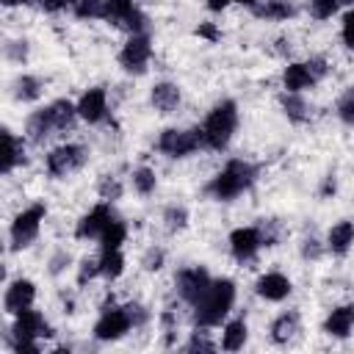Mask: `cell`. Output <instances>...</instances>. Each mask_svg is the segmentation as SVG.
<instances>
[{
	"label": "cell",
	"instance_id": "6da1fadb",
	"mask_svg": "<svg viewBox=\"0 0 354 354\" xmlns=\"http://www.w3.org/2000/svg\"><path fill=\"white\" fill-rule=\"evenodd\" d=\"M257 180V166L243 160V158H230L224 163V169L210 177V183L202 188L205 196L216 199V202H230L235 196H241L243 191H249Z\"/></svg>",
	"mask_w": 354,
	"mask_h": 354
},
{
	"label": "cell",
	"instance_id": "7a4b0ae2",
	"mask_svg": "<svg viewBox=\"0 0 354 354\" xmlns=\"http://www.w3.org/2000/svg\"><path fill=\"white\" fill-rule=\"evenodd\" d=\"M235 296H238V288L230 277H218L210 282L207 293L191 307L194 310V324L196 326H221V321H227L232 304H235Z\"/></svg>",
	"mask_w": 354,
	"mask_h": 354
},
{
	"label": "cell",
	"instance_id": "3957f363",
	"mask_svg": "<svg viewBox=\"0 0 354 354\" xmlns=\"http://www.w3.org/2000/svg\"><path fill=\"white\" fill-rule=\"evenodd\" d=\"M199 127H202V141H205L207 149H216V152L227 149L235 130H238V105H235V100L216 102Z\"/></svg>",
	"mask_w": 354,
	"mask_h": 354
},
{
	"label": "cell",
	"instance_id": "277c9868",
	"mask_svg": "<svg viewBox=\"0 0 354 354\" xmlns=\"http://www.w3.org/2000/svg\"><path fill=\"white\" fill-rule=\"evenodd\" d=\"M41 337H53V329L44 321V315L39 310H33V307L17 313L11 326H8V332H6V343L14 351H39L41 348L39 346Z\"/></svg>",
	"mask_w": 354,
	"mask_h": 354
},
{
	"label": "cell",
	"instance_id": "5b68a950",
	"mask_svg": "<svg viewBox=\"0 0 354 354\" xmlns=\"http://www.w3.org/2000/svg\"><path fill=\"white\" fill-rule=\"evenodd\" d=\"M88 155H91V149H88L86 144L66 141V144H58V147H53V149L47 152V158H44V169H47L50 177L64 180V177L80 171V169L88 163Z\"/></svg>",
	"mask_w": 354,
	"mask_h": 354
},
{
	"label": "cell",
	"instance_id": "8992f818",
	"mask_svg": "<svg viewBox=\"0 0 354 354\" xmlns=\"http://www.w3.org/2000/svg\"><path fill=\"white\" fill-rule=\"evenodd\" d=\"M47 216V207L41 202H33L28 205L25 210H19L8 227V243H11V252H22L28 246L36 243L39 232H41V221Z\"/></svg>",
	"mask_w": 354,
	"mask_h": 354
},
{
	"label": "cell",
	"instance_id": "52a82bcc",
	"mask_svg": "<svg viewBox=\"0 0 354 354\" xmlns=\"http://www.w3.org/2000/svg\"><path fill=\"white\" fill-rule=\"evenodd\" d=\"M155 147L166 158H188L205 147L202 127H166V130H160Z\"/></svg>",
	"mask_w": 354,
	"mask_h": 354
},
{
	"label": "cell",
	"instance_id": "ba28073f",
	"mask_svg": "<svg viewBox=\"0 0 354 354\" xmlns=\"http://www.w3.org/2000/svg\"><path fill=\"white\" fill-rule=\"evenodd\" d=\"M130 329H133V321H130V315H127V307H124V304L116 307L113 299H111V304H105L102 313H100V318L94 321L91 335H94L100 343H113V340H122Z\"/></svg>",
	"mask_w": 354,
	"mask_h": 354
},
{
	"label": "cell",
	"instance_id": "9c48e42d",
	"mask_svg": "<svg viewBox=\"0 0 354 354\" xmlns=\"http://www.w3.org/2000/svg\"><path fill=\"white\" fill-rule=\"evenodd\" d=\"M105 22L127 33H149V17L133 0H108Z\"/></svg>",
	"mask_w": 354,
	"mask_h": 354
},
{
	"label": "cell",
	"instance_id": "30bf717a",
	"mask_svg": "<svg viewBox=\"0 0 354 354\" xmlns=\"http://www.w3.org/2000/svg\"><path fill=\"white\" fill-rule=\"evenodd\" d=\"M152 58V39L149 33H130L119 50V66L127 75H144Z\"/></svg>",
	"mask_w": 354,
	"mask_h": 354
},
{
	"label": "cell",
	"instance_id": "8fae6325",
	"mask_svg": "<svg viewBox=\"0 0 354 354\" xmlns=\"http://www.w3.org/2000/svg\"><path fill=\"white\" fill-rule=\"evenodd\" d=\"M210 282H213V277L205 266H188V268H180L174 274V290L188 307H194L207 293Z\"/></svg>",
	"mask_w": 354,
	"mask_h": 354
},
{
	"label": "cell",
	"instance_id": "7c38bea8",
	"mask_svg": "<svg viewBox=\"0 0 354 354\" xmlns=\"http://www.w3.org/2000/svg\"><path fill=\"white\" fill-rule=\"evenodd\" d=\"M113 202H97L88 213H83L80 216V221L75 224V238L77 241H100V235L105 232V227L116 218V213H113V207H111Z\"/></svg>",
	"mask_w": 354,
	"mask_h": 354
},
{
	"label": "cell",
	"instance_id": "4fadbf2b",
	"mask_svg": "<svg viewBox=\"0 0 354 354\" xmlns=\"http://www.w3.org/2000/svg\"><path fill=\"white\" fill-rule=\"evenodd\" d=\"M36 301V282L28 279V277H17L6 285V293H3V310L8 315H17L28 307H33Z\"/></svg>",
	"mask_w": 354,
	"mask_h": 354
},
{
	"label": "cell",
	"instance_id": "5bb4252c",
	"mask_svg": "<svg viewBox=\"0 0 354 354\" xmlns=\"http://www.w3.org/2000/svg\"><path fill=\"white\" fill-rule=\"evenodd\" d=\"M260 249H263V238H260L257 224L254 227H235L230 232V252L238 263H252Z\"/></svg>",
	"mask_w": 354,
	"mask_h": 354
},
{
	"label": "cell",
	"instance_id": "9a60e30c",
	"mask_svg": "<svg viewBox=\"0 0 354 354\" xmlns=\"http://www.w3.org/2000/svg\"><path fill=\"white\" fill-rule=\"evenodd\" d=\"M75 105H77V116L88 124H100L108 119V91L102 86L86 88Z\"/></svg>",
	"mask_w": 354,
	"mask_h": 354
},
{
	"label": "cell",
	"instance_id": "2e32d148",
	"mask_svg": "<svg viewBox=\"0 0 354 354\" xmlns=\"http://www.w3.org/2000/svg\"><path fill=\"white\" fill-rule=\"evenodd\" d=\"M254 293L266 301H285L293 293V282L282 271H266L254 282Z\"/></svg>",
	"mask_w": 354,
	"mask_h": 354
},
{
	"label": "cell",
	"instance_id": "e0dca14e",
	"mask_svg": "<svg viewBox=\"0 0 354 354\" xmlns=\"http://www.w3.org/2000/svg\"><path fill=\"white\" fill-rule=\"evenodd\" d=\"M53 136H58L55 124H53V116H50V108H36L33 113H28L25 119V138L36 147H41L44 141H50Z\"/></svg>",
	"mask_w": 354,
	"mask_h": 354
},
{
	"label": "cell",
	"instance_id": "ac0fdd59",
	"mask_svg": "<svg viewBox=\"0 0 354 354\" xmlns=\"http://www.w3.org/2000/svg\"><path fill=\"white\" fill-rule=\"evenodd\" d=\"M271 343L277 346H288L299 332H301V315L296 310H285L271 321Z\"/></svg>",
	"mask_w": 354,
	"mask_h": 354
},
{
	"label": "cell",
	"instance_id": "d6986e66",
	"mask_svg": "<svg viewBox=\"0 0 354 354\" xmlns=\"http://www.w3.org/2000/svg\"><path fill=\"white\" fill-rule=\"evenodd\" d=\"M324 332L329 337H348L354 332V304H340L335 310H329V315L324 318Z\"/></svg>",
	"mask_w": 354,
	"mask_h": 354
},
{
	"label": "cell",
	"instance_id": "ffe728a7",
	"mask_svg": "<svg viewBox=\"0 0 354 354\" xmlns=\"http://www.w3.org/2000/svg\"><path fill=\"white\" fill-rule=\"evenodd\" d=\"M180 100H183L180 86L171 83V80H160V83H155L152 91H149V102H152V108H155L158 113H174L177 105H180Z\"/></svg>",
	"mask_w": 354,
	"mask_h": 354
},
{
	"label": "cell",
	"instance_id": "44dd1931",
	"mask_svg": "<svg viewBox=\"0 0 354 354\" xmlns=\"http://www.w3.org/2000/svg\"><path fill=\"white\" fill-rule=\"evenodd\" d=\"M279 108H282V113H285L290 122H296V124H304V122L313 119V105L307 102L304 91H282V94H279Z\"/></svg>",
	"mask_w": 354,
	"mask_h": 354
},
{
	"label": "cell",
	"instance_id": "7402d4cb",
	"mask_svg": "<svg viewBox=\"0 0 354 354\" xmlns=\"http://www.w3.org/2000/svg\"><path fill=\"white\" fill-rule=\"evenodd\" d=\"M249 11L257 19H274V22H282V19H290V17L299 14L293 0H257Z\"/></svg>",
	"mask_w": 354,
	"mask_h": 354
},
{
	"label": "cell",
	"instance_id": "603a6c76",
	"mask_svg": "<svg viewBox=\"0 0 354 354\" xmlns=\"http://www.w3.org/2000/svg\"><path fill=\"white\" fill-rule=\"evenodd\" d=\"M351 246H354V221L340 218V221H337V224H332V227H329V232H326V249H329L332 254L343 257Z\"/></svg>",
	"mask_w": 354,
	"mask_h": 354
},
{
	"label": "cell",
	"instance_id": "cb8c5ba5",
	"mask_svg": "<svg viewBox=\"0 0 354 354\" xmlns=\"http://www.w3.org/2000/svg\"><path fill=\"white\" fill-rule=\"evenodd\" d=\"M3 174H11L17 166H22L25 160H28V155H25V138H19V136H14L8 127L3 130Z\"/></svg>",
	"mask_w": 354,
	"mask_h": 354
},
{
	"label": "cell",
	"instance_id": "d4e9b609",
	"mask_svg": "<svg viewBox=\"0 0 354 354\" xmlns=\"http://www.w3.org/2000/svg\"><path fill=\"white\" fill-rule=\"evenodd\" d=\"M282 86H285V91H307L315 86V77L310 75L304 61H290L282 72Z\"/></svg>",
	"mask_w": 354,
	"mask_h": 354
},
{
	"label": "cell",
	"instance_id": "484cf974",
	"mask_svg": "<svg viewBox=\"0 0 354 354\" xmlns=\"http://www.w3.org/2000/svg\"><path fill=\"white\" fill-rule=\"evenodd\" d=\"M11 94H14L17 102H36V100L44 94V80L36 77V75L22 72V75L14 77V83H11Z\"/></svg>",
	"mask_w": 354,
	"mask_h": 354
},
{
	"label": "cell",
	"instance_id": "4316f807",
	"mask_svg": "<svg viewBox=\"0 0 354 354\" xmlns=\"http://www.w3.org/2000/svg\"><path fill=\"white\" fill-rule=\"evenodd\" d=\"M246 337H249V326L243 318H232V321H224L221 326V348L224 351H241L246 346Z\"/></svg>",
	"mask_w": 354,
	"mask_h": 354
},
{
	"label": "cell",
	"instance_id": "83f0119b",
	"mask_svg": "<svg viewBox=\"0 0 354 354\" xmlns=\"http://www.w3.org/2000/svg\"><path fill=\"white\" fill-rule=\"evenodd\" d=\"M122 274H124V254H122V249H102L100 252V277L113 282Z\"/></svg>",
	"mask_w": 354,
	"mask_h": 354
},
{
	"label": "cell",
	"instance_id": "f1b7e54d",
	"mask_svg": "<svg viewBox=\"0 0 354 354\" xmlns=\"http://www.w3.org/2000/svg\"><path fill=\"white\" fill-rule=\"evenodd\" d=\"M124 241H127V224L116 216V218L105 227V232L100 235V246H102V249H122Z\"/></svg>",
	"mask_w": 354,
	"mask_h": 354
},
{
	"label": "cell",
	"instance_id": "f546056e",
	"mask_svg": "<svg viewBox=\"0 0 354 354\" xmlns=\"http://www.w3.org/2000/svg\"><path fill=\"white\" fill-rule=\"evenodd\" d=\"M133 188H136V194H141V196L155 194V188H158V174H155V169H149V166H136V169H133Z\"/></svg>",
	"mask_w": 354,
	"mask_h": 354
},
{
	"label": "cell",
	"instance_id": "4dcf8cb0",
	"mask_svg": "<svg viewBox=\"0 0 354 354\" xmlns=\"http://www.w3.org/2000/svg\"><path fill=\"white\" fill-rule=\"evenodd\" d=\"M257 230H260L263 246H277V243H282V238L288 235V230H285V224H282L279 218H263V221L257 224Z\"/></svg>",
	"mask_w": 354,
	"mask_h": 354
},
{
	"label": "cell",
	"instance_id": "1f68e13d",
	"mask_svg": "<svg viewBox=\"0 0 354 354\" xmlns=\"http://www.w3.org/2000/svg\"><path fill=\"white\" fill-rule=\"evenodd\" d=\"M105 6L108 0H75L72 14L77 19H105Z\"/></svg>",
	"mask_w": 354,
	"mask_h": 354
},
{
	"label": "cell",
	"instance_id": "d6a6232c",
	"mask_svg": "<svg viewBox=\"0 0 354 354\" xmlns=\"http://www.w3.org/2000/svg\"><path fill=\"white\" fill-rule=\"evenodd\" d=\"M97 194H100V199H105V202H116V199H122L124 185H122V180H119L116 174H100V180H97Z\"/></svg>",
	"mask_w": 354,
	"mask_h": 354
},
{
	"label": "cell",
	"instance_id": "836d02e7",
	"mask_svg": "<svg viewBox=\"0 0 354 354\" xmlns=\"http://www.w3.org/2000/svg\"><path fill=\"white\" fill-rule=\"evenodd\" d=\"M163 227L166 232H180L188 227V207L185 205H169L163 210Z\"/></svg>",
	"mask_w": 354,
	"mask_h": 354
},
{
	"label": "cell",
	"instance_id": "e575fe53",
	"mask_svg": "<svg viewBox=\"0 0 354 354\" xmlns=\"http://www.w3.org/2000/svg\"><path fill=\"white\" fill-rule=\"evenodd\" d=\"M163 266H166V249H163V246H158V243L147 246V249H144V254H141V268H144V271H149V274H155V271H160Z\"/></svg>",
	"mask_w": 354,
	"mask_h": 354
},
{
	"label": "cell",
	"instance_id": "d590c367",
	"mask_svg": "<svg viewBox=\"0 0 354 354\" xmlns=\"http://www.w3.org/2000/svg\"><path fill=\"white\" fill-rule=\"evenodd\" d=\"M335 113H337V119H340L343 124L354 127V86L346 88V91L337 97V102H335Z\"/></svg>",
	"mask_w": 354,
	"mask_h": 354
},
{
	"label": "cell",
	"instance_id": "8d00e7d4",
	"mask_svg": "<svg viewBox=\"0 0 354 354\" xmlns=\"http://www.w3.org/2000/svg\"><path fill=\"white\" fill-rule=\"evenodd\" d=\"M218 343L207 337V326H194L188 343H185V351H216Z\"/></svg>",
	"mask_w": 354,
	"mask_h": 354
},
{
	"label": "cell",
	"instance_id": "74e56055",
	"mask_svg": "<svg viewBox=\"0 0 354 354\" xmlns=\"http://www.w3.org/2000/svg\"><path fill=\"white\" fill-rule=\"evenodd\" d=\"M100 277V257H83L80 263H77V288H86L91 279H97Z\"/></svg>",
	"mask_w": 354,
	"mask_h": 354
},
{
	"label": "cell",
	"instance_id": "f35d334b",
	"mask_svg": "<svg viewBox=\"0 0 354 354\" xmlns=\"http://www.w3.org/2000/svg\"><path fill=\"white\" fill-rule=\"evenodd\" d=\"M3 53H6V58L11 64H25L28 61V53H30V44L25 39H8L3 44Z\"/></svg>",
	"mask_w": 354,
	"mask_h": 354
},
{
	"label": "cell",
	"instance_id": "ab89813d",
	"mask_svg": "<svg viewBox=\"0 0 354 354\" xmlns=\"http://www.w3.org/2000/svg\"><path fill=\"white\" fill-rule=\"evenodd\" d=\"M69 266H72V254H69L66 249H55V252L50 254V260H47V271H50L53 277L64 274Z\"/></svg>",
	"mask_w": 354,
	"mask_h": 354
},
{
	"label": "cell",
	"instance_id": "60d3db41",
	"mask_svg": "<svg viewBox=\"0 0 354 354\" xmlns=\"http://www.w3.org/2000/svg\"><path fill=\"white\" fill-rule=\"evenodd\" d=\"M307 8H310V14H313L315 19H329V17L337 14L340 6H337V0H310Z\"/></svg>",
	"mask_w": 354,
	"mask_h": 354
},
{
	"label": "cell",
	"instance_id": "b9f144b4",
	"mask_svg": "<svg viewBox=\"0 0 354 354\" xmlns=\"http://www.w3.org/2000/svg\"><path fill=\"white\" fill-rule=\"evenodd\" d=\"M124 307H127V315H130V321H133V329H141V326L149 324L152 313H149L144 304H138V301H127Z\"/></svg>",
	"mask_w": 354,
	"mask_h": 354
},
{
	"label": "cell",
	"instance_id": "7bdbcfd3",
	"mask_svg": "<svg viewBox=\"0 0 354 354\" xmlns=\"http://www.w3.org/2000/svg\"><path fill=\"white\" fill-rule=\"evenodd\" d=\"M324 243L310 232V235H304V241H301V257L304 260H321V254H324Z\"/></svg>",
	"mask_w": 354,
	"mask_h": 354
},
{
	"label": "cell",
	"instance_id": "ee69618b",
	"mask_svg": "<svg viewBox=\"0 0 354 354\" xmlns=\"http://www.w3.org/2000/svg\"><path fill=\"white\" fill-rule=\"evenodd\" d=\"M340 39L348 50H354V6L343 14V22H340Z\"/></svg>",
	"mask_w": 354,
	"mask_h": 354
},
{
	"label": "cell",
	"instance_id": "f6af8a7d",
	"mask_svg": "<svg viewBox=\"0 0 354 354\" xmlns=\"http://www.w3.org/2000/svg\"><path fill=\"white\" fill-rule=\"evenodd\" d=\"M72 3L75 0H25V6H39L41 11H50V14L64 11V8H72Z\"/></svg>",
	"mask_w": 354,
	"mask_h": 354
},
{
	"label": "cell",
	"instance_id": "bcb514c9",
	"mask_svg": "<svg viewBox=\"0 0 354 354\" xmlns=\"http://www.w3.org/2000/svg\"><path fill=\"white\" fill-rule=\"evenodd\" d=\"M307 64V69H310V75L315 77V83L318 80H324L326 77V72H329V64H326V58L324 55H313L310 61H304Z\"/></svg>",
	"mask_w": 354,
	"mask_h": 354
},
{
	"label": "cell",
	"instance_id": "7dc6e473",
	"mask_svg": "<svg viewBox=\"0 0 354 354\" xmlns=\"http://www.w3.org/2000/svg\"><path fill=\"white\" fill-rule=\"evenodd\" d=\"M335 191H337V177H335V171H329V174L324 177L321 188H318V196H321V199H329Z\"/></svg>",
	"mask_w": 354,
	"mask_h": 354
},
{
	"label": "cell",
	"instance_id": "c3c4849f",
	"mask_svg": "<svg viewBox=\"0 0 354 354\" xmlns=\"http://www.w3.org/2000/svg\"><path fill=\"white\" fill-rule=\"evenodd\" d=\"M196 36H202V39H207V41H218V30H216V25L213 22H199V28H196Z\"/></svg>",
	"mask_w": 354,
	"mask_h": 354
},
{
	"label": "cell",
	"instance_id": "681fc988",
	"mask_svg": "<svg viewBox=\"0 0 354 354\" xmlns=\"http://www.w3.org/2000/svg\"><path fill=\"white\" fill-rule=\"evenodd\" d=\"M290 50H293V47H290V39L279 36V39H277V47H274V53H277V55H282V58H288V55H290Z\"/></svg>",
	"mask_w": 354,
	"mask_h": 354
},
{
	"label": "cell",
	"instance_id": "f907efd6",
	"mask_svg": "<svg viewBox=\"0 0 354 354\" xmlns=\"http://www.w3.org/2000/svg\"><path fill=\"white\" fill-rule=\"evenodd\" d=\"M232 0H205V6H207V11H213V14H218V11H224L227 6H230Z\"/></svg>",
	"mask_w": 354,
	"mask_h": 354
},
{
	"label": "cell",
	"instance_id": "816d5d0a",
	"mask_svg": "<svg viewBox=\"0 0 354 354\" xmlns=\"http://www.w3.org/2000/svg\"><path fill=\"white\" fill-rule=\"evenodd\" d=\"M6 8H14V6H25V0H3Z\"/></svg>",
	"mask_w": 354,
	"mask_h": 354
},
{
	"label": "cell",
	"instance_id": "f5cc1de1",
	"mask_svg": "<svg viewBox=\"0 0 354 354\" xmlns=\"http://www.w3.org/2000/svg\"><path fill=\"white\" fill-rule=\"evenodd\" d=\"M232 3H241V6H246V8H252L257 0H232Z\"/></svg>",
	"mask_w": 354,
	"mask_h": 354
},
{
	"label": "cell",
	"instance_id": "db71d44e",
	"mask_svg": "<svg viewBox=\"0 0 354 354\" xmlns=\"http://www.w3.org/2000/svg\"><path fill=\"white\" fill-rule=\"evenodd\" d=\"M337 6H346V8H351V6H354V0H337Z\"/></svg>",
	"mask_w": 354,
	"mask_h": 354
},
{
	"label": "cell",
	"instance_id": "11a10c76",
	"mask_svg": "<svg viewBox=\"0 0 354 354\" xmlns=\"http://www.w3.org/2000/svg\"><path fill=\"white\" fill-rule=\"evenodd\" d=\"M133 3H136V0H133Z\"/></svg>",
	"mask_w": 354,
	"mask_h": 354
}]
</instances>
